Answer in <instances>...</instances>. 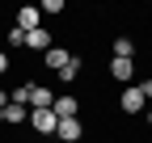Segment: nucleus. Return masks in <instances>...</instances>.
<instances>
[{"mask_svg":"<svg viewBox=\"0 0 152 143\" xmlns=\"http://www.w3.org/2000/svg\"><path fill=\"white\" fill-rule=\"evenodd\" d=\"M118 105H123L127 114H144V110H148V101H144V93H140L135 84H127V88H123V97H118Z\"/></svg>","mask_w":152,"mask_h":143,"instance_id":"obj_1","label":"nucleus"},{"mask_svg":"<svg viewBox=\"0 0 152 143\" xmlns=\"http://www.w3.org/2000/svg\"><path fill=\"white\" fill-rule=\"evenodd\" d=\"M30 126L38 135H55V126H59V118H55L51 110H30Z\"/></svg>","mask_w":152,"mask_h":143,"instance_id":"obj_2","label":"nucleus"},{"mask_svg":"<svg viewBox=\"0 0 152 143\" xmlns=\"http://www.w3.org/2000/svg\"><path fill=\"white\" fill-rule=\"evenodd\" d=\"M17 30H21V34H30V30H42V13H38L34 4H26L21 13H17Z\"/></svg>","mask_w":152,"mask_h":143,"instance_id":"obj_3","label":"nucleus"},{"mask_svg":"<svg viewBox=\"0 0 152 143\" xmlns=\"http://www.w3.org/2000/svg\"><path fill=\"white\" fill-rule=\"evenodd\" d=\"M51 46H55L51 30H30V34H26V51H42V55H47Z\"/></svg>","mask_w":152,"mask_h":143,"instance_id":"obj_4","label":"nucleus"},{"mask_svg":"<svg viewBox=\"0 0 152 143\" xmlns=\"http://www.w3.org/2000/svg\"><path fill=\"white\" fill-rule=\"evenodd\" d=\"M55 135H59L64 143H76L85 135V126H80V118H59V126H55Z\"/></svg>","mask_w":152,"mask_h":143,"instance_id":"obj_5","label":"nucleus"},{"mask_svg":"<svg viewBox=\"0 0 152 143\" xmlns=\"http://www.w3.org/2000/svg\"><path fill=\"white\" fill-rule=\"evenodd\" d=\"M110 76L123 80V84H131L135 80V59H110Z\"/></svg>","mask_w":152,"mask_h":143,"instance_id":"obj_6","label":"nucleus"},{"mask_svg":"<svg viewBox=\"0 0 152 143\" xmlns=\"http://www.w3.org/2000/svg\"><path fill=\"white\" fill-rule=\"evenodd\" d=\"M42 59H47V67H51V72H64V67L72 63V51H68V46H51Z\"/></svg>","mask_w":152,"mask_h":143,"instance_id":"obj_7","label":"nucleus"},{"mask_svg":"<svg viewBox=\"0 0 152 143\" xmlns=\"http://www.w3.org/2000/svg\"><path fill=\"white\" fill-rule=\"evenodd\" d=\"M51 114H55V118H76V114H80V101L68 93V97H59V101L51 105Z\"/></svg>","mask_w":152,"mask_h":143,"instance_id":"obj_8","label":"nucleus"},{"mask_svg":"<svg viewBox=\"0 0 152 143\" xmlns=\"http://www.w3.org/2000/svg\"><path fill=\"white\" fill-rule=\"evenodd\" d=\"M80 72H85V59H80V55H72V63L59 72V84H72V80H80Z\"/></svg>","mask_w":152,"mask_h":143,"instance_id":"obj_9","label":"nucleus"},{"mask_svg":"<svg viewBox=\"0 0 152 143\" xmlns=\"http://www.w3.org/2000/svg\"><path fill=\"white\" fill-rule=\"evenodd\" d=\"M26 118H30V110H26V105H17V101H9V105H4V122H13V126H21Z\"/></svg>","mask_w":152,"mask_h":143,"instance_id":"obj_10","label":"nucleus"},{"mask_svg":"<svg viewBox=\"0 0 152 143\" xmlns=\"http://www.w3.org/2000/svg\"><path fill=\"white\" fill-rule=\"evenodd\" d=\"M114 59H135V42H131V38H114Z\"/></svg>","mask_w":152,"mask_h":143,"instance_id":"obj_11","label":"nucleus"},{"mask_svg":"<svg viewBox=\"0 0 152 143\" xmlns=\"http://www.w3.org/2000/svg\"><path fill=\"white\" fill-rule=\"evenodd\" d=\"M38 13H64V0H42V4H38Z\"/></svg>","mask_w":152,"mask_h":143,"instance_id":"obj_12","label":"nucleus"},{"mask_svg":"<svg viewBox=\"0 0 152 143\" xmlns=\"http://www.w3.org/2000/svg\"><path fill=\"white\" fill-rule=\"evenodd\" d=\"M9 46H26V34H21V30H17V25L9 30Z\"/></svg>","mask_w":152,"mask_h":143,"instance_id":"obj_13","label":"nucleus"},{"mask_svg":"<svg viewBox=\"0 0 152 143\" xmlns=\"http://www.w3.org/2000/svg\"><path fill=\"white\" fill-rule=\"evenodd\" d=\"M140 93H144V101H152V80H144V84H135Z\"/></svg>","mask_w":152,"mask_h":143,"instance_id":"obj_14","label":"nucleus"},{"mask_svg":"<svg viewBox=\"0 0 152 143\" xmlns=\"http://www.w3.org/2000/svg\"><path fill=\"white\" fill-rule=\"evenodd\" d=\"M4 72H9V55L0 51V76H4Z\"/></svg>","mask_w":152,"mask_h":143,"instance_id":"obj_15","label":"nucleus"},{"mask_svg":"<svg viewBox=\"0 0 152 143\" xmlns=\"http://www.w3.org/2000/svg\"><path fill=\"white\" fill-rule=\"evenodd\" d=\"M9 101H13V97H9V93H4V88H0V110H4V105H9Z\"/></svg>","mask_w":152,"mask_h":143,"instance_id":"obj_16","label":"nucleus"},{"mask_svg":"<svg viewBox=\"0 0 152 143\" xmlns=\"http://www.w3.org/2000/svg\"><path fill=\"white\" fill-rule=\"evenodd\" d=\"M144 114H148V126H152V105H148V110H144Z\"/></svg>","mask_w":152,"mask_h":143,"instance_id":"obj_17","label":"nucleus"},{"mask_svg":"<svg viewBox=\"0 0 152 143\" xmlns=\"http://www.w3.org/2000/svg\"><path fill=\"white\" fill-rule=\"evenodd\" d=\"M0 122H4V110H0Z\"/></svg>","mask_w":152,"mask_h":143,"instance_id":"obj_18","label":"nucleus"}]
</instances>
